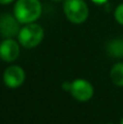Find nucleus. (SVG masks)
Segmentation results:
<instances>
[{
	"label": "nucleus",
	"mask_w": 123,
	"mask_h": 124,
	"mask_svg": "<svg viewBox=\"0 0 123 124\" xmlns=\"http://www.w3.org/2000/svg\"><path fill=\"white\" fill-rule=\"evenodd\" d=\"M43 6L40 0H16L13 8V15L20 24L35 23L40 17Z\"/></svg>",
	"instance_id": "obj_1"
},
{
	"label": "nucleus",
	"mask_w": 123,
	"mask_h": 124,
	"mask_svg": "<svg viewBox=\"0 0 123 124\" xmlns=\"http://www.w3.org/2000/svg\"><path fill=\"white\" fill-rule=\"evenodd\" d=\"M63 12L71 23L82 24L88 19L89 9L85 0H64Z\"/></svg>",
	"instance_id": "obj_2"
},
{
	"label": "nucleus",
	"mask_w": 123,
	"mask_h": 124,
	"mask_svg": "<svg viewBox=\"0 0 123 124\" xmlns=\"http://www.w3.org/2000/svg\"><path fill=\"white\" fill-rule=\"evenodd\" d=\"M44 28L37 23H31L25 24L23 27L20 30L19 35H17V40L21 46L24 48H31L37 47L41 40L44 39Z\"/></svg>",
	"instance_id": "obj_3"
},
{
	"label": "nucleus",
	"mask_w": 123,
	"mask_h": 124,
	"mask_svg": "<svg viewBox=\"0 0 123 124\" xmlns=\"http://www.w3.org/2000/svg\"><path fill=\"white\" fill-rule=\"evenodd\" d=\"M70 93L77 101H88L94 96V88L88 81L77 78L71 83Z\"/></svg>",
	"instance_id": "obj_4"
},
{
	"label": "nucleus",
	"mask_w": 123,
	"mask_h": 124,
	"mask_svg": "<svg viewBox=\"0 0 123 124\" xmlns=\"http://www.w3.org/2000/svg\"><path fill=\"white\" fill-rule=\"evenodd\" d=\"M20 22L14 15L9 13L0 15V35L4 38H13L20 32Z\"/></svg>",
	"instance_id": "obj_5"
},
{
	"label": "nucleus",
	"mask_w": 123,
	"mask_h": 124,
	"mask_svg": "<svg viewBox=\"0 0 123 124\" xmlns=\"http://www.w3.org/2000/svg\"><path fill=\"white\" fill-rule=\"evenodd\" d=\"M25 81V72L19 65H10L3 73V82L9 88H17Z\"/></svg>",
	"instance_id": "obj_6"
},
{
	"label": "nucleus",
	"mask_w": 123,
	"mask_h": 124,
	"mask_svg": "<svg viewBox=\"0 0 123 124\" xmlns=\"http://www.w3.org/2000/svg\"><path fill=\"white\" fill-rule=\"evenodd\" d=\"M20 56V44L13 38H4L0 43V59L6 62L15 61Z\"/></svg>",
	"instance_id": "obj_7"
},
{
	"label": "nucleus",
	"mask_w": 123,
	"mask_h": 124,
	"mask_svg": "<svg viewBox=\"0 0 123 124\" xmlns=\"http://www.w3.org/2000/svg\"><path fill=\"white\" fill-rule=\"evenodd\" d=\"M107 52L113 58H123V38H115L109 41Z\"/></svg>",
	"instance_id": "obj_8"
},
{
	"label": "nucleus",
	"mask_w": 123,
	"mask_h": 124,
	"mask_svg": "<svg viewBox=\"0 0 123 124\" xmlns=\"http://www.w3.org/2000/svg\"><path fill=\"white\" fill-rule=\"evenodd\" d=\"M110 77L113 84L117 86H123V62H118L111 68Z\"/></svg>",
	"instance_id": "obj_9"
},
{
	"label": "nucleus",
	"mask_w": 123,
	"mask_h": 124,
	"mask_svg": "<svg viewBox=\"0 0 123 124\" xmlns=\"http://www.w3.org/2000/svg\"><path fill=\"white\" fill-rule=\"evenodd\" d=\"M115 19L120 25L123 26V3H120L115 10Z\"/></svg>",
	"instance_id": "obj_10"
},
{
	"label": "nucleus",
	"mask_w": 123,
	"mask_h": 124,
	"mask_svg": "<svg viewBox=\"0 0 123 124\" xmlns=\"http://www.w3.org/2000/svg\"><path fill=\"white\" fill-rule=\"evenodd\" d=\"M91 1L95 4H104V3H106L108 0H91Z\"/></svg>",
	"instance_id": "obj_11"
},
{
	"label": "nucleus",
	"mask_w": 123,
	"mask_h": 124,
	"mask_svg": "<svg viewBox=\"0 0 123 124\" xmlns=\"http://www.w3.org/2000/svg\"><path fill=\"white\" fill-rule=\"evenodd\" d=\"M13 1H15V0H0V4H3V6H6V4L12 3Z\"/></svg>",
	"instance_id": "obj_12"
},
{
	"label": "nucleus",
	"mask_w": 123,
	"mask_h": 124,
	"mask_svg": "<svg viewBox=\"0 0 123 124\" xmlns=\"http://www.w3.org/2000/svg\"><path fill=\"white\" fill-rule=\"evenodd\" d=\"M54 2H61V1H64V0H51Z\"/></svg>",
	"instance_id": "obj_13"
},
{
	"label": "nucleus",
	"mask_w": 123,
	"mask_h": 124,
	"mask_svg": "<svg viewBox=\"0 0 123 124\" xmlns=\"http://www.w3.org/2000/svg\"><path fill=\"white\" fill-rule=\"evenodd\" d=\"M121 124H123V120H122V121H121Z\"/></svg>",
	"instance_id": "obj_14"
},
{
	"label": "nucleus",
	"mask_w": 123,
	"mask_h": 124,
	"mask_svg": "<svg viewBox=\"0 0 123 124\" xmlns=\"http://www.w3.org/2000/svg\"><path fill=\"white\" fill-rule=\"evenodd\" d=\"M107 124H112V123H107Z\"/></svg>",
	"instance_id": "obj_15"
}]
</instances>
